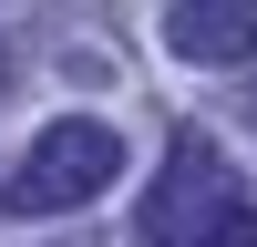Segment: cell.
Instances as JSON below:
<instances>
[{
    "mask_svg": "<svg viewBox=\"0 0 257 247\" xmlns=\"http://www.w3.org/2000/svg\"><path fill=\"white\" fill-rule=\"evenodd\" d=\"M155 31L185 62H257V0H165Z\"/></svg>",
    "mask_w": 257,
    "mask_h": 247,
    "instance_id": "cell-3",
    "label": "cell"
},
{
    "mask_svg": "<svg viewBox=\"0 0 257 247\" xmlns=\"http://www.w3.org/2000/svg\"><path fill=\"white\" fill-rule=\"evenodd\" d=\"M144 247H257V206L237 196L206 134H175V165L144 206Z\"/></svg>",
    "mask_w": 257,
    "mask_h": 247,
    "instance_id": "cell-2",
    "label": "cell"
},
{
    "mask_svg": "<svg viewBox=\"0 0 257 247\" xmlns=\"http://www.w3.org/2000/svg\"><path fill=\"white\" fill-rule=\"evenodd\" d=\"M247 124H257V93H247Z\"/></svg>",
    "mask_w": 257,
    "mask_h": 247,
    "instance_id": "cell-4",
    "label": "cell"
},
{
    "mask_svg": "<svg viewBox=\"0 0 257 247\" xmlns=\"http://www.w3.org/2000/svg\"><path fill=\"white\" fill-rule=\"evenodd\" d=\"M0 72H11V62H0Z\"/></svg>",
    "mask_w": 257,
    "mask_h": 247,
    "instance_id": "cell-5",
    "label": "cell"
},
{
    "mask_svg": "<svg viewBox=\"0 0 257 247\" xmlns=\"http://www.w3.org/2000/svg\"><path fill=\"white\" fill-rule=\"evenodd\" d=\"M113 175H123V134L93 124V113H62V124H41L31 155L11 165L0 216H72V206H93Z\"/></svg>",
    "mask_w": 257,
    "mask_h": 247,
    "instance_id": "cell-1",
    "label": "cell"
}]
</instances>
